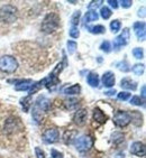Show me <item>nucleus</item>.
<instances>
[{"label": "nucleus", "mask_w": 146, "mask_h": 158, "mask_svg": "<svg viewBox=\"0 0 146 158\" xmlns=\"http://www.w3.org/2000/svg\"><path fill=\"white\" fill-rule=\"evenodd\" d=\"M49 106V100L44 95H40L35 101L33 106V111H32V117H33L35 122H41L42 119L44 118V114L47 112Z\"/></svg>", "instance_id": "nucleus-1"}, {"label": "nucleus", "mask_w": 146, "mask_h": 158, "mask_svg": "<svg viewBox=\"0 0 146 158\" xmlns=\"http://www.w3.org/2000/svg\"><path fill=\"white\" fill-rule=\"evenodd\" d=\"M60 26V17L55 12H49L45 16L42 23V31L45 34H51L55 31Z\"/></svg>", "instance_id": "nucleus-2"}, {"label": "nucleus", "mask_w": 146, "mask_h": 158, "mask_svg": "<svg viewBox=\"0 0 146 158\" xmlns=\"http://www.w3.org/2000/svg\"><path fill=\"white\" fill-rule=\"evenodd\" d=\"M18 67V62L10 55H5L0 57V71L3 73H14Z\"/></svg>", "instance_id": "nucleus-3"}, {"label": "nucleus", "mask_w": 146, "mask_h": 158, "mask_svg": "<svg viewBox=\"0 0 146 158\" xmlns=\"http://www.w3.org/2000/svg\"><path fill=\"white\" fill-rule=\"evenodd\" d=\"M17 19V8L11 5H6L0 8V21L2 23H14Z\"/></svg>", "instance_id": "nucleus-4"}, {"label": "nucleus", "mask_w": 146, "mask_h": 158, "mask_svg": "<svg viewBox=\"0 0 146 158\" xmlns=\"http://www.w3.org/2000/svg\"><path fill=\"white\" fill-rule=\"evenodd\" d=\"M63 63H60L58 64V66L55 67L54 71H53L52 73L49 74V76L47 79H45V86L49 90H54L58 84H60V79H58V76L56 75L58 73H60L62 70H63Z\"/></svg>", "instance_id": "nucleus-5"}, {"label": "nucleus", "mask_w": 146, "mask_h": 158, "mask_svg": "<svg viewBox=\"0 0 146 158\" xmlns=\"http://www.w3.org/2000/svg\"><path fill=\"white\" fill-rule=\"evenodd\" d=\"M92 145H93V139H92V137L89 136V135H83L81 137L76 138V140H75L76 149L81 152H88L89 149L92 147Z\"/></svg>", "instance_id": "nucleus-6"}, {"label": "nucleus", "mask_w": 146, "mask_h": 158, "mask_svg": "<svg viewBox=\"0 0 146 158\" xmlns=\"http://www.w3.org/2000/svg\"><path fill=\"white\" fill-rule=\"evenodd\" d=\"M114 122L118 127H122V128L126 127L131 122V116H129V113L119 110V111H117L115 113V116H114Z\"/></svg>", "instance_id": "nucleus-7"}, {"label": "nucleus", "mask_w": 146, "mask_h": 158, "mask_svg": "<svg viewBox=\"0 0 146 158\" xmlns=\"http://www.w3.org/2000/svg\"><path fill=\"white\" fill-rule=\"evenodd\" d=\"M129 37H131V34H129V29L128 28H125L122 33L117 36L114 40V48L115 49H119L122 46L127 45L128 40H129Z\"/></svg>", "instance_id": "nucleus-8"}, {"label": "nucleus", "mask_w": 146, "mask_h": 158, "mask_svg": "<svg viewBox=\"0 0 146 158\" xmlns=\"http://www.w3.org/2000/svg\"><path fill=\"white\" fill-rule=\"evenodd\" d=\"M60 138V132L55 128H49L43 134V140L46 143H56Z\"/></svg>", "instance_id": "nucleus-9"}, {"label": "nucleus", "mask_w": 146, "mask_h": 158, "mask_svg": "<svg viewBox=\"0 0 146 158\" xmlns=\"http://www.w3.org/2000/svg\"><path fill=\"white\" fill-rule=\"evenodd\" d=\"M87 118H88V112L85 109H80L78 110L75 113H74V117H73V121L74 123L78 126H82L87 121Z\"/></svg>", "instance_id": "nucleus-10"}, {"label": "nucleus", "mask_w": 146, "mask_h": 158, "mask_svg": "<svg viewBox=\"0 0 146 158\" xmlns=\"http://www.w3.org/2000/svg\"><path fill=\"white\" fill-rule=\"evenodd\" d=\"M9 83H19L16 85V90L17 91H26L33 85V81L32 80H9Z\"/></svg>", "instance_id": "nucleus-11"}, {"label": "nucleus", "mask_w": 146, "mask_h": 158, "mask_svg": "<svg viewBox=\"0 0 146 158\" xmlns=\"http://www.w3.org/2000/svg\"><path fill=\"white\" fill-rule=\"evenodd\" d=\"M131 152L133 155H136V156H140V157H143L145 156V152H146V148H145V145L143 143H140V141H136L131 145Z\"/></svg>", "instance_id": "nucleus-12"}, {"label": "nucleus", "mask_w": 146, "mask_h": 158, "mask_svg": "<svg viewBox=\"0 0 146 158\" xmlns=\"http://www.w3.org/2000/svg\"><path fill=\"white\" fill-rule=\"evenodd\" d=\"M18 126H20V122H19L18 119L9 118V119H7L6 123H5V130H6L8 134H12V132L16 131V129H18Z\"/></svg>", "instance_id": "nucleus-13"}, {"label": "nucleus", "mask_w": 146, "mask_h": 158, "mask_svg": "<svg viewBox=\"0 0 146 158\" xmlns=\"http://www.w3.org/2000/svg\"><path fill=\"white\" fill-rule=\"evenodd\" d=\"M135 35L140 40H145L146 31H145V23H135L134 24Z\"/></svg>", "instance_id": "nucleus-14"}, {"label": "nucleus", "mask_w": 146, "mask_h": 158, "mask_svg": "<svg viewBox=\"0 0 146 158\" xmlns=\"http://www.w3.org/2000/svg\"><path fill=\"white\" fill-rule=\"evenodd\" d=\"M102 83L107 88H111L115 84V75L111 72H106L102 76Z\"/></svg>", "instance_id": "nucleus-15"}, {"label": "nucleus", "mask_w": 146, "mask_h": 158, "mask_svg": "<svg viewBox=\"0 0 146 158\" xmlns=\"http://www.w3.org/2000/svg\"><path fill=\"white\" fill-rule=\"evenodd\" d=\"M93 120L101 125V123H105L107 121V116L99 108H96L93 110Z\"/></svg>", "instance_id": "nucleus-16"}, {"label": "nucleus", "mask_w": 146, "mask_h": 158, "mask_svg": "<svg viewBox=\"0 0 146 158\" xmlns=\"http://www.w3.org/2000/svg\"><path fill=\"white\" fill-rule=\"evenodd\" d=\"M122 89H127V90H133L135 91L137 88V83L135 81H133L129 77H126V79H122V83H120Z\"/></svg>", "instance_id": "nucleus-17"}, {"label": "nucleus", "mask_w": 146, "mask_h": 158, "mask_svg": "<svg viewBox=\"0 0 146 158\" xmlns=\"http://www.w3.org/2000/svg\"><path fill=\"white\" fill-rule=\"evenodd\" d=\"M129 116H131V121H133L135 126L142 125V114L138 111H131Z\"/></svg>", "instance_id": "nucleus-18"}, {"label": "nucleus", "mask_w": 146, "mask_h": 158, "mask_svg": "<svg viewBox=\"0 0 146 158\" xmlns=\"http://www.w3.org/2000/svg\"><path fill=\"white\" fill-rule=\"evenodd\" d=\"M98 18H99V16H98L97 12L94 11V10H90V11H88L87 14H85L83 21H84V24H88V23H91V21L97 20Z\"/></svg>", "instance_id": "nucleus-19"}, {"label": "nucleus", "mask_w": 146, "mask_h": 158, "mask_svg": "<svg viewBox=\"0 0 146 158\" xmlns=\"http://www.w3.org/2000/svg\"><path fill=\"white\" fill-rule=\"evenodd\" d=\"M87 81H88L89 85H91L93 88H97L99 85V77H98L97 73H90L87 77Z\"/></svg>", "instance_id": "nucleus-20"}, {"label": "nucleus", "mask_w": 146, "mask_h": 158, "mask_svg": "<svg viewBox=\"0 0 146 158\" xmlns=\"http://www.w3.org/2000/svg\"><path fill=\"white\" fill-rule=\"evenodd\" d=\"M80 91H81V86L79 84H74L72 86H69L64 90V93L65 94H79Z\"/></svg>", "instance_id": "nucleus-21"}, {"label": "nucleus", "mask_w": 146, "mask_h": 158, "mask_svg": "<svg viewBox=\"0 0 146 158\" xmlns=\"http://www.w3.org/2000/svg\"><path fill=\"white\" fill-rule=\"evenodd\" d=\"M75 135H76L75 131H73V130L67 131V132L64 134V136H63L64 143H71L73 141V138L75 137Z\"/></svg>", "instance_id": "nucleus-22"}, {"label": "nucleus", "mask_w": 146, "mask_h": 158, "mask_svg": "<svg viewBox=\"0 0 146 158\" xmlns=\"http://www.w3.org/2000/svg\"><path fill=\"white\" fill-rule=\"evenodd\" d=\"M111 141L116 145H119V143H122L124 141V135L120 134V132H115L111 136Z\"/></svg>", "instance_id": "nucleus-23"}, {"label": "nucleus", "mask_w": 146, "mask_h": 158, "mask_svg": "<svg viewBox=\"0 0 146 158\" xmlns=\"http://www.w3.org/2000/svg\"><path fill=\"white\" fill-rule=\"evenodd\" d=\"M88 31L91 34H104L106 31V28L101 25H98V26H93V27H89Z\"/></svg>", "instance_id": "nucleus-24"}, {"label": "nucleus", "mask_w": 146, "mask_h": 158, "mask_svg": "<svg viewBox=\"0 0 146 158\" xmlns=\"http://www.w3.org/2000/svg\"><path fill=\"white\" fill-rule=\"evenodd\" d=\"M145 71V65L144 64H135L133 66V72H134L136 75H142Z\"/></svg>", "instance_id": "nucleus-25"}, {"label": "nucleus", "mask_w": 146, "mask_h": 158, "mask_svg": "<svg viewBox=\"0 0 146 158\" xmlns=\"http://www.w3.org/2000/svg\"><path fill=\"white\" fill-rule=\"evenodd\" d=\"M43 84H45V79L42 80V81H40V82H37V83H35V84L32 85V89H31V90H29V93H31V94H29V95L34 94L35 92L38 91V90H40V89L43 86Z\"/></svg>", "instance_id": "nucleus-26"}, {"label": "nucleus", "mask_w": 146, "mask_h": 158, "mask_svg": "<svg viewBox=\"0 0 146 158\" xmlns=\"http://www.w3.org/2000/svg\"><path fill=\"white\" fill-rule=\"evenodd\" d=\"M31 98H32V95H28V97L24 98V99L21 100V106H23V108H24L25 112H27L28 109H29V106H31V104H32Z\"/></svg>", "instance_id": "nucleus-27"}, {"label": "nucleus", "mask_w": 146, "mask_h": 158, "mask_svg": "<svg viewBox=\"0 0 146 158\" xmlns=\"http://www.w3.org/2000/svg\"><path fill=\"white\" fill-rule=\"evenodd\" d=\"M100 15L104 19H108V18H110V16H111V10H110L108 7L105 6V7H102V8H101Z\"/></svg>", "instance_id": "nucleus-28"}, {"label": "nucleus", "mask_w": 146, "mask_h": 158, "mask_svg": "<svg viewBox=\"0 0 146 158\" xmlns=\"http://www.w3.org/2000/svg\"><path fill=\"white\" fill-rule=\"evenodd\" d=\"M120 26H122V24H120V21L117 20V19L110 23V29H111L113 33H117V31L120 29Z\"/></svg>", "instance_id": "nucleus-29"}, {"label": "nucleus", "mask_w": 146, "mask_h": 158, "mask_svg": "<svg viewBox=\"0 0 146 158\" xmlns=\"http://www.w3.org/2000/svg\"><path fill=\"white\" fill-rule=\"evenodd\" d=\"M117 67H118V70L122 71V72H128V71L131 70V69H129V66H128V63L126 61L117 63Z\"/></svg>", "instance_id": "nucleus-30"}, {"label": "nucleus", "mask_w": 146, "mask_h": 158, "mask_svg": "<svg viewBox=\"0 0 146 158\" xmlns=\"http://www.w3.org/2000/svg\"><path fill=\"white\" fill-rule=\"evenodd\" d=\"M133 54H134V56L137 60H140V58H143V56H144L143 49L140 48V47H136V48L133 49Z\"/></svg>", "instance_id": "nucleus-31"}, {"label": "nucleus", "mask_w": 146, "mask_h": 158, "mask_svg": "<svg viewBox=\"0 0 146 158\" xmlns=\"http://www.w3.org/2000/svg\"><path fill=\"white\" fill-rule=\"evenodd\" d=\"M80 16H81V14H80V11H75L74 14H73L72 16V19H71V23H72V25L75 27L76 25L79 24V19H80Z\"/></svg>", "instance_id": "nucleus-32"}, {"label": "nucleus", "mask_w": 146, "mask_h": 158, "mask_svg": "<svg viewBox=\"0 0 146 158\" xmlns=\"http://www.w3.org/2000/svg\"><path fill=\"white\" fill-rule=\"evenodd\" d=\"M131 103L134 106H144V100H142L140 97H133L131 100Z\"/></svg>", "instance_id": "nucleus-33"}, {"label": "nucleus", "mask_w": 146, "mask_h": 158, "mask_svg": "<svg viewBox=\"0 0 146 158\" xmlns=\"http://www.w3.org/2000/svg\"><path fill=\"white\" fill-rule=\"evenodd\" d=\"M76 43L75 42H72V40H69L67 42V49H69V53L70 54H73V53L75 52V48H76Z\"/></svg>", "instance_id": "nucleus-34"}, {"label": "nucleus", "mask_w": 146, "mask_h": 158, "mask_svg": "<svg viewBox=\"0 0 146 158\" xmlns=\"http://www.w3.org/2000/svg\"><path fill=\"white\" fill-rule=\"evenodd\" d=\"M100 48L102 49L104 52L109 53V52H110V49H111V45H110V43L108 42V40H106V42H104L102 44H101Z\"/></svg>", "instance_id": "nucleus-35"}, {"label": "nucleus", "mask_w": 146, "mask_h": 158, "mask_svg": "<svg viewBox=\"0 0 146 158\" xmlns=\"http://www.w3.org/2000/svg\"><path fill=\"white\" fill-rule=\"evenodd\" d=\"M70 36H71V37H73V38H78V37L80 36V31H79V29H78L76 27H74V26H73V27L70 29Z\"/></svg>", "instance_id": "nucleus-36"}, {"label": "nucleus", "mask_w": 146, "mask_h": 158, "mask_svg": "<svg viewBox=\"0 0 146 158\" xmlns=\"http://www.w3.org/2000/svg\"><path fill=\"white\" fill-rule=\"evenodd\" d=\"M131 98V93L129 92H120V93H118V99L119 100H128Z\"/></svg>", "instance_id": "nucleus-37"}, {"label": "nucleus", "mask_w": 146, "mask_h": 158, "mask_svg": "<svg viewBox=\"0 0 146 158\" xmlns=\"http://www.w3.org/2000/svg\"><path fill=\"white\" fill-rule=\"evenodd\" d=\"M120 5H122V8H129V7L133 5V1H131V0H122V1H120Z\"/></svg>", "instance_id": "nucleus-38"}, {"label": "nucleus", "mask_w": 146, "mask_h": 158, "mask_svg": "<svg viewBox=\"0 0 146 158\" xmlns=\"http://www.w3.org/2000/svg\"><path fill=\"white\" fill-rule=\"evenodd\" d=\"M35 152H36L37 158H45V154H44V152H43L41 148H38V147L35 148Z\"/></svg>", "instance_id": "nucleus-39"}, {"label": "nucleus", "mask_w": 146, "mask_h": 158, "mask_svg": "<svg viewBox=\"0 0 146 158\" xmlns=\"http://www.w3.org/2000/svg\"><path fill=\"white\" fill-rule=\"evenodd\" d=\"M102 1L101 0H97V1H91L90 5H89V8H97V7L101 6Z\"/></svg>", "instance_id": "nucleus-40"}, {"label": "nucleus", "mask_w": 146, "mask_h": 158, "mask_svg": "<svg viewBox=\"0 0 146 158\" xmlns=\"http://www.w3.org/2000/svg\"><path fill=\"white\" fill-rule=\"evenodd\" d=\"M52 157L53 158H63V155H62L60 152H58V150L53 149V150H52Z\"/></svg>", "instance_id": "nucleus-41"}, {"label": "nucleus", "mask_w": 146, "mask_h": 158, "mask_svg": "<svg viewBox=\"0 0 146 158\" xmlns=\"http://www.w3.org/2000/svg\"><path fill=\"white\" fill-rule=\"evenodd\" d=\"M108 3L113 7L114 9H116V8L118 7V1H116V0H108Z\"/></svg>", "instance_id": "nucleus-42"}, {"label": "nucleus", "mask_w": 146, "mask_h": 158, "mask_svg": "<svg viewBox=\"0 0 146 158\" xmlns=\"http://www.w3.org/2000/svg\"><path fill=\"white\" fill-rule=\"evenodd\" d=\"M115 93H116L115 90H109V91L105 92V94L108 95V97H113V95H115Z\"/></svg>", "instance_id": "nucleus-43"}, {"label": "nucleus", "mask_w": 146, "mask_h": 158, "mask_svg": "<svg viewBox=\"0 0 146 158\" xmlns=\"http://www.w3.org/2000/svg\"><path fill=\"white\" fill-rule=\"evenodd\" d=\"M138 16H142V17H144V16H145V7H143V8H142V10H140V12H138Z\"/></svg>", "instance_id": "nucleus-44"}, {"label": "nucleus", "mask_w": 146, "mask_h": 158, "mask_svg": "<svg viewBox=\"0 0 146 158\" xmlns=\"http://www.w3.org/2000/svg\"><path fill=\"white\" fill-rule=\"evenodd\" d=\"M142 97H143V99H145V85L142 88Z\"/></svg>", "instance_id": "nucleus-45"}]
</instances>
